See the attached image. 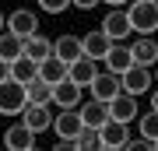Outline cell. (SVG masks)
I'll list each match as a JSON object with an SVG mask.
<instances>
[{
    "mask_svg": "<svg viewBox=\"0 0 158 151\" xmlns=\"http://www.w3.org/2000/svg\"><path fill=\"white\" fill-rule=\"evenodd\" d=\"M130 25L137 35H155L158 32V0H130L127 4Z\"/></svg>",
    "mask_w": 158,
    "mask_h": 151,
    "instance_id": "cell-1",
    "label": "cell"
},
{
    "mask_svg": "<svg viewBox=\"0 0 158 151\" xmlns=\"http://www.w3.org/2000/svg\"><path fill=\"white\" fill-rule=\"evenodd\" d=\"M28 109V84L7 78L0 81V112L4 116H21V112Z\"/></svg>",
    "mask_w": 158,
    "mask_h": 151,
    "instance_id": "cell-2",
    "label": "cell"
},
{
    "mask_svg": "<svg viewBox=\"0 0 158 151\" xmlns=\"http://www.w3.org/2000/svg\"><path fill=\"white\" fill-rule=\"evenodd\" d=\"M81 102H85V84H77L74 78H63L53 84V106L60 109H77Z\"/></svg>",
    "mask_w": 158,
    "mask_h": 151,
    "instance_id": "cell-3",
    "label": "cell"
},
{
    "mask_svg": "<svg viewBox=\"0 0 158 151\" xmlns=\"http://www.w3.org/2000/svg\"><path fill=\"white\" fill-rule=\"evenodd\" d=\"M123 78V91L130 95H144V91H151L155 84V67H144V63H134L127 74H119Z\"/></svg>",
    "mask_w": 158,
    "mask_h": 151,
    "instance_id": "cell-4",
    "label": "cell"
},
{
    "mask_svg": "<svg viewBox=\"0 0 158 151\" xmlns=\"http://www.w3.org/2000/svg\"><path fill=\"white\" fill-rule=\"evenodd\" d=\"M102 28H106V35L113 42H127V35L134 32V25H130V14L127 7H113V11L106 14V21H102Z\"/></svg>",
    "mask_w": 158,
    "mask_h": 151,
    "instance_id": "cell-5",
    "label": "cell"
},
{
    "mask_svg": "<svg viewBox=\"0 0 158 151\" xmlns=\"http://www.w3.org/2000/svg\"><path fill=\"white\" fill-rule=\"evenodd\" d=\"M91 88V99H102V102H113L119 91H123V78L119 74H113V70H102L95 81L88 84Z\"/></svg>",
    "mask_w": 158,
    "mask_h": 151,
    "instance_id": "cell-6",
    "label": "cell"
},
{
    "mask_svg": "<svg viewBox=\"0 0 158 151\" xmlns=\"http://www.w3.org/2000/svg\"><path fill=\"white\" fill-rule=\"evenodd\" d=\"M7 32L21 35V39L35 35V32H39V14L28 11V7H18V11H11V14H7Z\"/></svg>",
    "mask_w": 158,
    "mask_h": 151,
    "instance_id": "cell-7",
    "label": "cell"
},
{
    "mask_svg": "<svg viewBox=\"0 0 158 151\" xmlns=\"http://www.w3.org/2000/svg\"><path fill=\"white\" fill-rule=\"evenodd\" d=\"M53 130L67 141H77L81 130H85V120H81V109H60L56 120H53Z\"/></svg>",
    "mask_w": 158,
    "mask_h": 151,
    "instance_id": "cell-8",
    "label": "cell"
},
{
    "mask_svg": "<svg viewBox=\"0 0 158 151\" xmlns=\"http://www.w3.org/2000/svg\"><path fill=\"white\" fill-rule=\"evenodd\" d=\"M127 127H130V123H123V120H113V116H109L106 123L98 127V130H102V148H109V151H123V148H127V141H130Z\"/></svg>",
    "mask_w": 158,
    "mask_h": 151,
    "instance_id": "cell-9",
    "label": "cell"
},
{
    "mask_svg": "<svg viewBox=\"0 0 158 151\" xmlns=\"http://www.w3.org/2000/svg\"><path fill=\"white\" fill-rule=\"evenodd\" d=\"M4 144L11 151H32L35 148V130L28 123H14V127L4 130Z\"/></svg>",
    "mask_w": 158,
    "mask_h": 151,
    "instance_id": "cell-10",
    "label": "cell"
},
{
    "mask_svg": "<svg viewBox=\"0 0 158 151\" xmlns=\"http://www.w3.org/2000/svg\"><path fill=\"white\" fill-rule=\"evenodd\" d=\"M109 116H113V120H123V123H134V120L141 116V109H137V95L119 91V95L109 102Z\"/></svg>",
    "mask_w": 158,
    "mask_h": 151,
    "instance_id": "cell-11",
    "label": "cell"
},
{
    "mask_svg": "<svg viewBox=\"0 0 158 151\" xmlns=\"http://www.w3.org/2000/svg\"><path fill=\"white\" fill-rule=\"evenodd\" d=\"M134 63H137L134 49H130L127 42H113V49L106 53V70H113V74H127Z\"/></svg>",
    "mask_w": 158,
    "mask_h": 151,
    "instance_id": "cell-12",
    "label": "cell"
},
{
    "mask_svg": "<svg viewBox=\"0 0 158 151\" xmlns=\"http://www.w3.org/2000/svg\"><path fill=\"white\" fill-rule=\"evenodd\" d=\"M53 112H49V106H35V102H28V109L21 112V123H28L35 134H42V130H53Z\"/></svg>",
    "mask_w": 158,
    "mask_h": 151,
    "instance_id": "cell-13",
    "label": "cell"
},
{
    "mask_svg": "<svg viewBox=\"0 0 158 151\" xmlns=\"http://www.w3.org/2000/svg\"><path fill=\"white\" fill-rule=\"evenodd\" d=\"M81 42H85V56H91V60H106V53L113 49V39L106 35V28H95V32H88Z\"/></svg>",
    "mask_w": 158,
    "mask_h": 151,
    "instance_id": "cell-14",
    "label": "cell"
},
{
    "mask_svg": "<svg viewBox=\"0 0 158 151\" xmlns=\"http://www.w3.org/2000/svg\"><path fill=\"white\" fill-rule=\"evenodd\" d=\"M67 78H74L77 84H88L98 78V60H91V56H77V60L70 63V70H67Z\"/></svg>",
    "mask_w": 158,
    "mask_h": 151,
    "instance_id": "cell-15",
    "label": "cell"
},
{
    "mask_svg": "<svg viewBox=\"0 0 158 151\" xmlns=\"http://www.w3.org/2000/svg\"><path fill=\"white\" fill-rule=\"evenodd\" d=\"M81 120H85V127H102L109 120V102H102V99H88V102H81Z\"/></svg>",
    "mask_w": 158,
    "mask_h": 151,
    "instance_id": "cell-16",
    "label": "cell"
},
{
    "mask_svg": "<svg viewBox=\"0 0 158 151\" xmlns=\"http://www.w3.org/2000/svg\"><path fill=\"white\" fill-rule=\"evenodd\" d=\"M53 53H56L63 63H74L77 56H85V42H81L77 35H60V39L53 42Z\"/></svg>",
    "mask_w": 158,
    "mask_h": 151,
    "instance_id": "cell-17",
    "label": "cell"
},
{
    "mask_svg": "<svg viewBox=\"0 0 158 151\" xmlns=\"http://www.w3.org/2000/svg\"><path fill=\"white\" fill-rule=\"evenodd\" d=\"M11 78L21 81V84H32L35 78H39V60H32L28 53H21V56L11 63Z\"/></svg>",
    "mask_w": 158,
    "mask_h": 151,
    "instance_id": "cell-18",
    "label": "cell"
},
{
    "mask_svg": "<svg viewBox=\"0 0 158 151\" xmlns=\"http://www.w3.org/2000/svg\"><path fill=\"white\" fill-rule=\"evenodd\" d=\"M67 70H70V63H63L56 53H53V56H46V60L39 63V78H42V81H49V84L63 81V78H67Z\"/></svg>",
    "mask_w": 158,
    "mask_h": 151,
    "instance_id": "cell-19",
    "label": "cell"
},
{
    "mask_svg": "<svg viewBox=\"0 0 158 151\" xmlns=\"http://www.w3.org/2000/svg\"><path fill=\"white\" fill-rule=\"evenodd\" d=\"M130 49H134V60L144 63V67H155V63H158V42L151 39V35H141Z\"/></svg>",
    "mask_w": 158,
    "mask_h": 151,
    "instance_id": "cell-20",
    "label": "cell"
},
{
    "mask_svg": "<svg viewBox=\"0 0 158 151\" xmlns=\"http://www.w3.org/2000/svg\"><path fill=\"white\" fill-rule=\"evenodd\" d=\"M21 53H25V39H21V35H14V32H0V56H4L7 63H14Z\"/></svg>",
    "mask_w": 158,
    "mask_h": 151,
    "instance_id": "cell-21",
    "label": "cell"
},
{
    "mask_svg": "<svg viewBox=\"0 0 158 151\" xmlns=\"http://www.w3.org/2000/svg\"><path fill=\"white\" fill-rule=\"evenodd\" d=\"M25 53L32 56V60H46V56H53V42L46 39L42 32H35V35H28V39H25Z\"/></svg>",
    "mask_w": 158,
    "mask_h": 151,
    "instance_id": "cell-22",
    "label": "cell"
},
{
    "mask_svg": "<svg viewBox=\"0 0 158 151\" xmlns=\"http://www.w3.org/2000/svg\"><path fill=\"white\" fill-rule=\"evenodd\" d=\"M28 102H35V106H53V84L42 81V78H35L28 84Z\"/></svg>",
    "mask_w": 158,
    "mask_h": 151,
    "instance_id": "cell-23",
    "label": "cell"
},
{
    "mask_svg": "<svg viewBox=\"0 0 158 151\" xmlns=\"http://www.w3.org/2000/svg\"><path fill=\"white\" fill-rule=\"evenodd\" d=\"M137 130H141V137H148V141L155 144V141H158V109L137 116Z\"/></svg>",
    "mask_w": 158,
    "mask_h": 151,
    "instance_id": "cell-24",
    "label": "cell"
},
{
    "mask_svg": "<svg viewBox=\"0 0 158 151\" xmlns=\"http://www.w3.org/2000/svg\"><path fill=\"white\" fill-rule=\"evenodd\" d=\"M77 151H102V130L98 127H85L77 137Z\"/></svg>",
    "mask_w": 158,
    "mask_h": 151,
    "instance_id": "cell-25",
    "label": "cell"
},
{
    "mask_svg": "<svg viewBox=\"0 0 158 151\" xmlns=\"http://www.w3.org/2000/svg\"><path fill=\"white\" fill-rule=\"evenodd\" d=\"M35 4H39L46 14H63V11L74 4V0H35Z\"/></svg>",
    "mask_w": 158,
    "mask_h": 151,
    "instance_id": "cell-26",
    "label": "cell"
},
{
    "mask_svg": "<svg viewBox=\"0 0 158 151\" xmlns=\"http://www.w3.org/2000/svg\"><path fill=\"white\" fill-rule=\"evenodd\" d=\"M123 151H155V144H151L148 137H134V141H127Z\"/></svg>",
    "mask_w": 158,
    "mask_h": 151,
    "instance_id": "cell-27",
    "label": "cell"
},
{
    "mask_svg": "<svg viewBox=\"0 0 158 151\" xmlns=\"http://www.w3.org/2000/svg\"><path fill=\"white\" fill-rule=\"evenodd\" d=\"M7 78H11V63L0 56V81H7Z\"/></svg>",
    "mask_w": 158,
    "mask_h": 151,
    "instance_id": "cell-28",
    "label": "cell"
},
{
    "mask_svg": "<svg viewBox=\"0 0 158 151\" xmlns=\"http://www.w3.org/2000/svg\"><path fill=\"white\" fill-rule=\"evenodd\" d=\"M95 4H98V0H74V7H81V11H91Z\"/></svg>",
    "mask_w": 158,
    "mask_h": 151,
    "instance_id": "cell-29",
    "label": "cell"
},
{
    "mask_svg": "<svg viewBox=\"0 0 158 151\" xmlns=\"http://www.w3.org/2000/svg\"><path fill=\"white\" fill-rule=\"evenodd\" d=\"M102 4H113V7H123V4H130V0H102Z\"/></svg>",
    "mask_w": 158,
    "mask_h": 151,
    "instance_id": "cell-30",
    "label": "cell"
},
{
    "mask_svg": "<svg viewBox=\"0 0 158 151\" xmlns=\"http://www.w3.org/2000/svg\"><path fill=\"white\" fill-rule=\"evenodd\" d=\"M0 32H7V14L0 11Z\"/></svg>",
    "mask_w": 158,
    "mask_h": 151,
    "instance_id": "cell-31",
    "label": "cell"
},
{
    "mask_svg": "<svg viewBox=\"0 0 158 151\" xmlns=\"http://www.w3.org/2000/svg\"><path fill=\"white\" fill-rule=\"evenodd\" d=\"M151 109H158V88H155V95H151Z\"/></svg>",
    "mask_w": 158,
    "mask_h": 151,
    "instance_id": "cell-32",
    "label": "cell"
},
{
    "mask_svg": "<svg viewBox=\"0 0 158 151\" xmlns=\"http://www.w3.org/2000/svg\"><path fill=\"white\" fill-rule=\"evenodd\" d=\"M155 151H158V141H155Z\"/></svg>",
    "mask_w": 158,
    "mask_h": 151,
    "instance_id": "cell-33",
    "label": "cell"
},
{
    "mask_svg": "<svg viewBox=\"0 0 158 151\" xmlns=\"http://www.w3.org/2000/svg\"><path fill=\"white\" fill-rule=\"evenodd\" d=\"M155 81H158V70H155Z\"/></svg>",
    "mask_w": 158,
    "mask_h": 151,
    "instance_id": "cell-34",
    "label": "cell"
}]
</instances>
